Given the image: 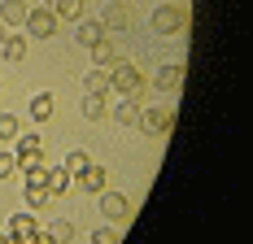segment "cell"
<instances>
[{
    "label": "cell",
    "mask_w": 253,
    "mask_h": 244,
    "mask_svg": "<svg viewBox=\"0 0 253 244\" xmlns=\"http://www.w3.org/2000/svg\"><path fill=\"white\" fill-rule=\"evenodd\" d=\"M22 26H26V35H35V40H52V35H57V18H52L48 4H44V9H31Z\"/></svg>",
    "instance_id": "obj_4"
},
{
    "label": "cell",
    "mask_w": 253,
    "mask_h": 244,
    "mask_svg": "<svg viewBox=\"0 0 253 244\" xmlns=\"http://www.w3.org/2000/svg\"><path fill=\"white\" fill-rule=\"evenodd\" d=\"M101 26H105V31H126V26H131V4H123V0H114V4L105 9Z\"/></svg>",
    "instance_id": "obj_6"
},
{
    "label": "cell",
    "mask_w": 253,
    "mask_h": 244,
    "mask_svg": "<svg viewBox=\"0 0 253 244\" xmlns=\"http://www.w3.org/2000/svg\"><path fill=\"white\" fill-rule=\"evenodd\" d=\"M66 188H70V174L61 170V166H57V170H48V192H52V196H61Z\"/></svg>",
    "instance_id": "obj_21"
},
{
    "label": "cell",
    "mask_w": 253,
    "mask_h": 244,
    "mask_svg": "<svg viewBox=\"0 0 253 244\" xmlns=\"http://www.w3.org/2000/svg\"><path fill=\"white\" fill-rule=\"evenodd\" d=\"M153 26H157V35H183L188 31V4H162L153 13Z\"/></svg>",
    "instance_id": "obj_2"
},
{
    "label": "cell",
    "mask_w": 253,
    "mask_h": 244,
    "mask_svg": "<svg viewBox=\"0 0 253 244\" xmlns=\"http://www.w3.org/2000/svg\"><path fill=\"white\" fill-rule=\"evenodd\" d=\"M157 87L162 92H179L183 87V66H162L157 70Z\"/></svg>",
    "instance_id": "obj_12"
},
{
    "label": "cell",
    "mask_w": 253,
    "mask_h": 244,
    "mask_svg": "<svg viewBox=\"0 0 253 244\" xmlns=\"http://www.w3.org/2000/svg\"><path fill=\"white\" fill-rule=\"evenodd\" d=\"M140 126H144L149 135H166V140H170V131H175V105H149V109L140 114Z\"/></svg>",
    "instance_id": "obj_3"
},
{
    "label": "cell",
    "mask_w": 253,
    "mask_h": 244,
    "mask_svg": "<svg viewBox=\"0 0 253 244\" xmlns=\"http://www.w3.org/2000/svg\"><path fill=\"white\" fill-rule=\"evenodd\" d=\"M109 87L123 96H140L144 92V74L135 61H109Z\"/></svg>",
    "instance_id": "obj_1"
},
{
    "label": "cell",
    "mask_w": 253,
    "mask_h": 244,
    "mask_svg": "<svg viewBox=\"0 0 253 244\" xmlns=\"http://www.w3.org/2000/svg\"><path fill=\"white\" fill-rule=\"evenodd\" d=\"M92 244H118V231H92Z\"/></svg>",
    "instance_id": "obj_27"
},
{
    "label": "cell",
    "mask_w": 253,
    "mask_h": 244,
    "mask_svg": "<svg viewBox=\"0 0 253 244\" xmlns=\"http://www.w3.org/2000/svg\"><path fill=\"white\" fill-rule=\"evenodd\" d=\"M0 57H4V61H22V57H26V35H4Z\"/></svg>",
    "instance_id": "obj_14"
},
{
    "label": "cell",
    "mask_w": 253,
    "mask_h": 244,
    "mask_svg": "<svg viewBox=\"0 0 253 244\" xmlns=\"http://www.w3.org/2000/svg\"><path fill=\"white\" fill-rule=\"evenodd\" d=\"M31 244H57V240H52L48 231H40V236H35V240H31Z\"/></svg>",
    "instance_id": "obj_28"
},
{
    "label": "cell",
    "mask_w": 253,
    "mask_h": 244,
    "mask_svg": "<svg viewBox=\"0 0 253 244\" xmlns=\"http://www.w3.org/2000/svg\"><path fill=\"white\" fill-rule=\"evenodd\" d=\"M0 244H9V236H4V231H0Z\"/></svg>",
    "instance_id": "obj_30"
},
{
    "label": "cell",
    "mask_w": 253,
    "mask_h": 244,
    "mask_svg": "<svg viewBox=\"0 0 253 244\" xmlns=\"http://www.w3.org/2000/svg\"><path fill=\"white\" fill-rule=\"evenodd\" d=\"M35 236H40V222L31 218V214H13V218H9V240H35Z\"/></svg>",
    "instance_id": "obj_5"
},
{
    "label": "cell",
    "mask_w": 253,
    "mask_h": 244,
    "mask_svg": "<svg viewBox=\"0 0 253 244\" xmlns=\"http://www.w3.org/2000/svg\"><path fill=\"white\" fill-rule=\"evenodd\" d=\"M105 35H109V31H105L101 22H92V18H79V44H83V48H92V44H96V40H105Z\"/></svg>",
    "instance_id": "obj_11"
},
{
    "label": "cell",
    "mask_w": 253,
    "mask_h": 244,
    "mask_svg": "<svg viewBox=\"0 0 253 244\" xmlns=\"http://www.w3.org/2000/svg\"><path fill=\"white\" fill-rule=\"evenodd\" d=\"M31 148H44V140H40L35 131H26V135H18V153H31Z\"/></svg>",
    "instance_id": "obj_25"
},
{
    "label": "cell",
    "mask_w": 253,
    "mask_h": 244,
    "mask_svg": "<svg viewBox=\"0 0 253 244\" xmlns=\"http://www.w3.org/2000/svg\"><path fill=\"white\" fill-rule=\"evenodd\" d=\"M22 174H26V188H48V166H31Z\"/></svg>",
    "instance_id": "obj_22"
},
{
    "label": "cell",
    "mask_w": 253,
    "mask_h": 244,
    "mask_svg": "<svg viewBox=\"0 0 253 244\" xmlns=\"http://www.w3.org/2000/svg\"><path fill=\"white\" fill-rule=\"evenodd\" d=\"M48 236H52L57 244H70V240H75V222H66V218H61V222H52V227H48Z\"/></svg>",
    "instance_id": "obj_20"
},
{
    "label": "cell",
    "mask_w": 253,
    "mask_h": 244,
    "mask_svg": "<svg viewBox=\"0 0 253 244\" xmlns=\"http://www.w3.org/2000/svg\"><path fill=\"white\" fill-rule=\"evenodd\" d=\"M26 13H31L26 0H4V4H0V22H4V26H22Z\"/></svg>",
    "instance_id": "obj_10"
},
{
    "label": "cell",
    "mask_w": 253,
    "mask_h": 244,
    "mask_svg": "<svg viewBox=\"0 0 253 244\" xmlns=\"http://www.w3.org/2000/svg\"><path fill=\"white\" fill-rule=\"evenodd\" d=\"M83 4H87V0H48V9H52L57 22H79V18H83Z\"/></svg>",
    "instance_id": "obj_9"
},
{
    "label": "cell",
    "mask_w": 253,
    "mask_h": 244,
    "mask_svg": "<svg viewBox=\"0 0 253 244\" xmlns=\"http://www.w3.org/2000/svg\"><path fill=\"white\" fill-rule=\"evenodd\" d=\"M18 135H22V122L13 114H0V140H18Z\"/></svg>",
    "instance_id": "obj_19"
},
{
    "label": "cell",
    "mask_w": 253,
    "mask_h": 244,
    "mask_svg": "<svg viewBox=\"0 0 253 244\" xmlns=\"http://www.w3.org/2000/svg\"><path fill=\"white\" fill-rule=\"evenodd\" d=\"M92 57H96V66H109V61H118V48H114V35H105L92 44Z\"/></svg>",
    "instance_id": "obj_17"
},
{
    "label": "cell",
    "mask_w": 253,
    "mask_h": 244,
    "mask_svg": "<svg viewBox=\"0 0 253 244\" xmlns=\"http://www.w3.org/2000/svg\"><path fill=\"white\" fill-rule=\"evenodd\" d=\"M4 31H9V26H4V22H0V44H4Z\"/></svg>",
    "instance_id": "obj_29"
},
{
    "label": "cell",
    "mask_w": 253,
    "mask_h": 244,
    "mask_svg": "<svg viewBox=\"0 0 253 244\" xmlns=\"http://www.w3.org/2000/svg\"><path fill=\"white\" fill-rule=\"evenodd\" d=\"M48 201H52L48 188H26V205H31V209H44Z\"/></svg>",
    "instance_id": "obj_23"
},
{
    "label": "cell",
    "mask_w": 253,
    "mask_h": 244,
    "mask_svg": "<svg viewBox=\"0 0 253 244\" xmlns=\"http://www.w3.org/2000/svg\"><path fill=\"white\" fill-rule=\"evenodd\" d=\"M13 170H18V157L13 153H0V179H13Z\"/></svg>",
    "instance_id": "obj_26"
},
{
    "label": "cell",
    "mask_w": 253,
    "mask_h": 244,
    "mask_svg": "<svg viewBox=\"0 0 253 244\" xmlns=\"http://www.w3.org/2000/svg\"><path fill=\"white\" fill-rule=\"evenodd\" d=\"M101 209L109 214V218H131V201H126L123 192H101Z\"/></svg>",
    "instance_id": "obj_8"
},
{
    "label": "cell",
    "mask_w": 253,
    "mask_h": 244,
    "mask_svg": "<svg viewBox=\"0 0 253 244\" xmlns=\"http://www.w3.org/2000/svg\"><path fill=\"white\" fill-rule=\"evenodd\" d=\"M83 87H87V92H109V66H92V70H87V79H83Z\"/></svg>",
    "instance_id": "obj_15"
},
{
    "label": "cell",
    "mask_w": 253,
    "mask_h": 244,
    "mask_svg": "<svg viewBox=\"0 0 253 244\" xmlns=\"http://www.w3.org/2000/svg\"><path fill=\"white\" fill-rule=\"evenodd\" d=\"M52 109H57L52 92H40V96L31 100V118H35V122H48V118H52Z\"/></svg>",
    "instance_id": "obj_16"
},
{
    "label": "cell",
    "mask_w": 253,
    "mask_h": 244,
    "mask_svg": "<svg viewBox=\"0 0 253 244\" xmlns=\"http://www.w3.org/2000/svg\"><path fill=\"white\" fill-rule=\"evenodd\" d=\"M109 109H105V96L101 92H83V118L87 122H101Z\"/></svg>",
    "instance_id": "obj_13"
},
{
    "label": "cell",
    "mask_w": 253,
    "mask_h": 244,
    "mask_svg": "<svg viewBox=\"0 0 253 244\" xmlns=\"http://www.w3.org/2000/svg\"><path fill=\"white\" fill-rule=\"evenodd\" d=\"M114 118L123 122V126H131V122L140 118V109H135V105H131V96H126V105H118V109H114Z\"/></svg>",
    "instance_id": "obj_24"
},
{
    "label": "cell",
    "mask_w": 253,
    "mask_h": 244,
    "mask_svg": "<svg viewBox=\"0 0 253 244\" xmlns=\"http://www.w3.org/2000/svg\"><path fill=\"white\" fill-rule=\"evenodd\" d=\"M105 183H109V174H105L101 166H96V162H92L87 170L79 174V188H83V192H87V196H101V192H105Z\"/></svg>",
    "instance_id": "obj_7"
},
{
    "label": "cell",
    "mask_w": 253,
    "mask_h": 244,
    "mask_svg": "<svg viewBox=\"0 0 253 244\" xmlns=\"http://www.w3.org/2000/svg\"><path fill=\"white\" fill-rule=\"evenodd\" d=\"M87 166H92V157H87L83 148H75V153H70V157L61 162V170H66V174H83V170H87Z\"/></svg>",
    "instance_id": "obj_18"
},
{
    "label": "cell",
    "mask_w": 253,
    "mask_h": 244,
    "mask_svg": "<svg viewBox=\"0 0 253 244\" xmlns=\"http://www.w3.org/2000/svg\"><path fill=\"white\" fill-rule=\"evenodd\" d=\"M9 244H26V240H9Z\"/></svg>",
    "instance_id": "obj_31"
}]
</instances>
